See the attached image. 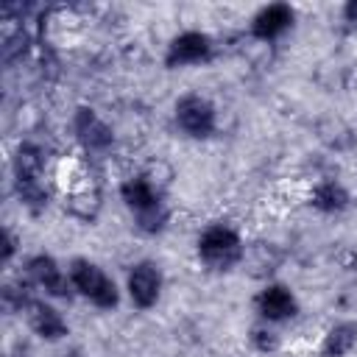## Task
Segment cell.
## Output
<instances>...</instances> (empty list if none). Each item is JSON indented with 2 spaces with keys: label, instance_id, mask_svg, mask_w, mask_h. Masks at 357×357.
<instances>
[{
  "label": "cell",
  "instance_id": "44dd1931",
  "mask_svg": "<svg viewBox=\"0 0 357 357\" xmlns=\"http://www.w3.org/2000/svg\"><path fill=\"white\" fill-rule=\"evenodd\" d=\"M70 357H78V354H70Z\"/></svg>",
  "mask_w": 357,
  "mask_h": 357
},
{
  "label": "cell",
  "instance_id": "ffe728a7",
  "mask_svg": "<svg viewBox=\"0 0 357 357\" xmlns=\"http://www.w3.org/2000/svg\"><path fill=\"white\" fill-rule=\"evenodd\" d=\"M343 17H346V22H357V0H349L343 6Z\"/></svg>",
  "mask_w": 357,
  "mask_h": 357
},
{
  "label": "cell",
  "instance_id": "5b68a950",
  "mask_svg": "<svg viewBox=\"0 0 357 357\" xmlns=\"http://www.w3.org/2000/svg\"><path fill=\"white\" fill-rule=\"evenodd\" d=\"M176 126L192 139H206L218 126L215 106L204 95H184L176 100Z\"/></svg>",
  "mask_w": 357,
  "mask_h": 357
},
{
  "label": "cell",
  "instance_id": "d6986e66",
  "mask_svg": "<svg viewBox=\"0 0 357 357\" xmlns=\"http://www.w3.org/2000/svg\"><path fill=\"white\" fill-rule=\"evenodd\" d=\"M14 257V237L8 229H3V262H8Z\"/></svg>",
  "mask_w": 357,
  "mask_h": 357
},
{
  "label": "cell",
  "instance_id": "e0dca14e",
  "mask_svg": "<svg viewBox=\"0 0 357 357\" xmlns=\"http://www.w3.org/2000/svg\"><path fill=\"white\" fill-rule=\"evenodd\" d=\"M17 184V195H20V204L25 209H31L33 215L42 212L47 206V190L42 181H14Z\"/></svg>",
  "mask_w": 357,
  "mask_h": 357
},
{
  "label": "cell",
  "instance_id": "ba28073f",
  "mask_svg": "<svg viewBox=\"0 0 357 357\" xmlns=\"http://www.w3.org/2000/svg\"><path fill=\"white\" fill-rule=\"evenodd\" d=\"M25 273H28V282L33 287L45 290L53 298H70V293H73L70 276L59 268V262L50 254H33L25 262Z\"/></svg>",
  "mask_w": 357,
  "mask_h": 357
},
{
  "label": "cell",
  "instance_id": "7a4b0ae2",
  "mask_svg": "<svg viewBox=\"0 0 357 357\" xmlns=\"http://www.w3.org/2000/svg\"><path fill=\"white\" fill-rule=\"evenodd\" d=\"M56 181H59V190L64 195V209L73 218L92 223L100 212V184H98L95 173L84 162L67 159L59 165Z\"/></svg>",
  "mask_w": 357,
  "mask_h": 357
},
{
  "label": "cell",
  "instance_id": "9c48e42d",
  "mask_svg": "<svg viewBox=\"0 0 357 357\" xmlns=\"http://www.w3.org/2000/svg\"><path fill=\"white\" fill-rule=\"evenodd\" d=\"M73 131H75L78 142L86 151H106L114 142V134L106 126V120L95 109H89V106H78L75 109V114H73Z\"/></svg>",
  "mask_w": 357,
  "mask_h": 357
},
{
  "label": "cell",
  "instance_id": "4fadbf2b",
  "mask_svg": "<svg viewBox=\"0 0 357 357\" xmlns=\"http://www.w3.org/2000/svg\"><path fill=\"white\" fill-rule=\"evenodd\" d=\"M243 265L254 273V276H271L279 265H282V251L273 245V243H251L245 245V254H243Z\"/></svg>",
  "mask_w": 357,
  "mask_h": 357
},
{
  "label": "cell",
  "instance_id": "6da1fadb",
  "mask_svg": "<svg viewBox=\"0 0 357 357\" xmlns=\"http://www.w3.org/2000/svg\"><path fill=\"white\" fill-rule=\"evenodd\" d=\"M120 198L123 204L131 209L134 223L139 231L145 234H159L167 226V204L162 198V184L151 176V173H139V176H128L120 184Z\"/></svg>",
  "mask_w": 357,
  "mask_h": 357
},
{
  "label": "cell",
  "instance_id": "8992f818",
  "mask_svg": "<svg viewBox=\"0 0 357 357\" xmlns=\"http://www.w3.org/2000/svg\"><path fill=\"white\" fill-rule=\"evenodd\" d=\"M215 53V45L206 33L201 31H181L178 36L170 39L167 53H165V64L170 70L176 67H190V64H206Z\"/></svg>",
  "mask_w": 357,
  "mask_h": 357
},
{
  "label": "cell",
  "instance_id": "2e32d148",
  "mask_svg": "<svg viewBox=\"0 0 357 357\" xmlns=\"http://www.w3.org/2000/svg\"><path fill=\"white\" fill-rule=\"evenodd\" d=\"M310 204H312L318 212H326V215L343 212V209L349 206V192H346V187H343L340 181L326 178V181L315 184V190H312V195H310Z\"/></svg>",
  "mask_w": 357,
  "mask_h": 357
},
{
  "label": "cell",
  "instance_id": "277c9868",
  "mask_svg": "<svg viewBox=\"0 0 357 357\" xmlns=\"http://www.w3.org/2000/svg\"><path fill=\"white\" fill-rule=\"evenodd\" d=\"M245 245L240 234L226 223H212L198 237V257L209 271H231L243 262Z\"/></svg>",
  "mask_w": 357,
  "mask_h": 357
},
{
  "label": "cell",
  "instance_id": "9a60e30c",
  "mask_svg": "<svg viewBox=\"0 0 357 357\" xmlns=\"http://www.w3.org/2000/svg\"><path fill=\"white\" fill-rule=\"evenodd\" d=\"M357 343V324L340 321L326 329L321 340V357H346Z\"/></svg>",
  "mask_w": 357,
  "mask_h": 357
},
{
  "label": "cell",
  "instance_id": "ac0fdd59",
  "mask_svg": "<svg viewBox=\"0 0 357 357\" xmlns=\"http://www.w3.org/2000/svg\"><path fill=\"white\" fill-rule=\"evenodd\" d=\"M248 340H251V346L257 349V351H262V354H268V351H276V346H279V335L271 329V324H257V326H251V332H248Z\"/></svg>",
  "mask_w": 357,
  "mask_h": 357
},
{
  "label": "cell",
  "instance_id": "5bb4252c",
  "mask_svg": "<svg viewBox=\"0 0 357 357\" xmlns=\"http://www.w3.org/2000/svg\"><path fill=\"white\" fill-rule=\"evenodd\" d=\"M45 156L42 148L33 142H20L14 153V181H42Z\"/></svg>",
  "mask_w": 357,
  "mask_h": 357
},
{
  "label": "cell",
  "instance_id": "30bf717a",
  "mask_svg": "<svg viewBox=\"0 0 357 357\" xmlns=\"http://www.w3.org/2000/svg\"><path fill=\"white\" fill-rule=\"evenodd\" d=\"M254 304L265 324H282L298 312V298L287 284H265Z\"/></svg>",
  "mask_w": 357,
  "mask_h": 357
},
{
  "label": "cell",
  "instance_id": "8fae6325",
  "mask_svg": "<svg viewBox=\"0 0 357 357\" xmlns=\"http://www.w3.org/2000/svg\"><path fill=\"white\" fill-rule=\"evenodd\" d=\"M293 20H296V11L287 6V3H271V6H262L254 20H251V36L259 39V42H273L279 39L284 31L293 28Z\"/></svg>",
  "mask_w": 357,
  "mask_h": 357
},
{
  "label": "cell",
  "instance_id": "7c38bea8",
  "mask_svg": "<svg viewBox=\"0 0 357 357\" xmlns=\"http://www.w3.org/2000/svg\"><path fill=\"white\" fill-rule=\"evenodd\" d=\"M22 312H25L31 329H33L42 340H61V337L70 335V326H67L64 315H61L53 304L42 301V298H31Z\"/></svg>",
  "mask_w": 357,
  "mask_h": 357
},
{
  "label": "cell",
  "instance_id": "52a82bcc",
  "mask_svg": "<svg viewBox=\"0 0 357 357\" xmlns=\"http://www.w3.org/2000/svg\"><path fill=\"white\" fill-rule=\"evenodd\" d=\"M126 290H128V298L137 310H151L162 296V271H159V265L151 262V259H142V262L131 265V271L126 276Z\"/></svg>",
  "mask_w": 357,
  "mask_h": 357
},
{
  "label": "cell",
  "instance_id": "3957f363",
  "mask_svg": "<svg viewBox=\"0 0 357 357\" xmlns=\"http://www.w3.org/2000/svg\"><path fill=\"white\" fill-rule=\"evenodd\" d=\"M67 276L73 282V290L78 296H84L89 304H95L98 310H114L120 301V290L114 284V279L95 262L75 257L67 268Z\"/></svg>",
  "mask_w": 357,
  "mask_h": 357
}]
</instances>
